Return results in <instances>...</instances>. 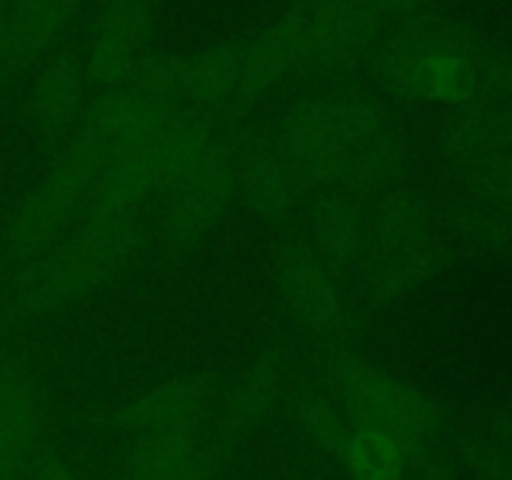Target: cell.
Masks as SVG:
<instances>
[{"label": "cell", "mask_w": 512, "mask_h": 480, "mask_svg": "<svg viewBox=\"0 0 512 480\" xmlns=\"http://www.w3.org/2000/svg\"><path fill=\"white\" fill-rule=\"evenodd\" d=\"M383 118L363 100L318 98L290 110L283 123V158L293 173L318 175L325 183L360 178L378 170Z\"/></svg>", "instance_id": "cell-1"}, {"label": "cell", "mask_w": 512, "mask_h": 480, "mask_svg": "<svg viewBox=\"0 0 512 480\" xmlns=\"http://www.w3.org/2000/svg\"><path fill=\"white\" fill-rule=\"evenodd\" d=\"M385 80L403 98L453 105L478 83L475 63L455 40L428 30H410L390 40L383 55Z\"/></svg>", "instance_id": "cell-2"}, {"label": "cell", "mask_w": 512, "mask_h": 480, "mask_svg": "<svg viewBox=\"0 0 512 480\" xmlns=\"http://www.w3.org/2000/svg\"><path fill=\"white\" fill-rule=\"evenodd\" d=\"M150 30L148 0H113L100 18L90 55V75L103 85H120L135 75L138 50Z\"/></svg>", "instance_id": "cell-3"}, {"label": "cell", "mask_w": 512, "mask_h": 480, "mask_svg": "<svg viewBox=\"0 0 512 480\" xmlns=\"http://www.w3.org/2000/svg\"><path fill=\"white\" fill-rule=\"evenodd\" d=\"M283 285L290 305L308 328L328 333L343 323V308L323 265L303 250H293L285 258Z\"/></svg>", "instance_id": "cell-4"}, {"label": "cell", "mask_w": 512, "mask_h": 480, "mask_svg": "<svg viewBox=\"0 0 512 480\" xmlns=\"http://www.w3.org/2000/svg\"><path fill=\"white\" fill-rule=\"evenodd\" d=\"M240 183L253 208H258L260 213L278 215L293 198L295 173L283 155H275V150H255L245 158Z\"/></svg>", "instance_id": "cell-5"}, {"label": "cell", "mask_w": 512, "mask_h": 480, "mask_svg": "<svg viewBox=\"0 0 512 480\" xmlns=\"http://www.w3.org/2000/svg\"><path fill=\"white\" fill-rule=\"evenodd\" d=\"M345 460L355 480H403V448L393 433L378 425L358 430L348 440Z\"/></svg>", "instance_id": "cell-6"}, {"label": "cell", "mask_w": 512, "mask_h": 480, "mask_svg": "<svg viewBox=\"0 0 512 480\" xmlns=\"http://www.w3.org/2000/svg\"><path fill=\"white\" fill-rule=\"evenodd\" d=\"M38 105L43 123L55 130L70 128L73 120H78L83 105V80L68 60H58L45 70L38 85Z\"/></svg>", "instance_id": "cell-7"}, {"label": "cell", "mask_w": 512, "mask_h": 480, "mask_svg": "<svg viewBox=\"0 0 512 480\" xmlns=\"http://www.w3.org/2000/svg\"><path fill=\"white\" fill-rule=\"evenodd\" d=\"M78 5L80 0H28L20 23V43L38 50L68 23Z\"/></svg>", "instance_id": "cell-8"}]
</instances>
